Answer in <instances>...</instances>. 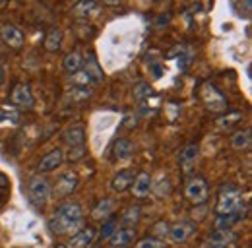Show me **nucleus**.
<instances>
[{
    "instance_id": "f257e3e1",
    "label": "nucleus",
    "mask_w": 252,
    "mask_h": 248,
    "mask_svg": "<svg viewBox=\"0 0 252 248\" xmlns=\"http://www.w3.org/2000/svg\"><path fill=\"white\" fill-rule=\"evenodd\" d=\"M84 210L76 202H64L49 219V231L53 235H74L84 227Z\"/></svg>"
},
{
    "instance_id": "f03ea898",
    "label": "nucleus",
    "mask_w": 252,
    "mask_h": 248,
    "mask_svg": "<svg viewBox=\"0 0 252 248\" xmlns=\"http://www.w3.org/2000/svg\"><path fill=\"white\" fill-rule=\"evenodd\" d=\"M243 196H241V190L233 185H223L220 190V196H218V204H216V216L223 217L229 216L233 212H237L241 206H243Z\"/></svg>"
},
{
    "instance_id": "7ed1b4c3",
    "label": "nucleus",
    "mask_w": 252,
    "mask_h": 248,
    "mask_svg": "<svg viewBox=\"0 0 252 248\" xmlns=\"http://www.w3.org/2000/svg\"><path fill=\"white\" fill-rule=\"evenodd\" d=\"M53 194V186L49 183V179H45L43 175H33L32 179L28 181V196L35 206L43 208Z\"/></svg>"
},
{
    "instance_id": "20e7f679",
    "label": "nucleus",
    "mask_w": 252,
    "mask_h": 248,
    "mask_svg": "<svg viewBox=\"0 0 252 248\" xmlns=\"http://www.w3.org/2000/svg\"><path fill=\"white\" fill-rule=\"evenodd\" d=\"M185 196L190 204L194 206H200V204H206L208 202V196H210V188H208V183L206 179L202 177H192L187 181V186H185Z\"/></svg>"
},
{
    "instance_id": "39448f33",
    "label": "nucleus",
    "mask_w": 252,
    "mask_h": 248,
    "mask_svg": "<svg viewBox=\"0 0 252 248\" xmlns=\"http://www.w3.org/2000/svg\"><path fill=\"white\" fill-rule=\"evenodd\" d=\"M196 233V225L190 221H177L173 225H169V235L167 239L175 245H185L190 237Z\"/></svg>"
},
{
    "instance_id": "423d86ee",
    "label": "nucleus",
    "mask_w": 252,
    "mask_h": 248,
    "mask_svg": "<svg viewBox=\"0 0 252 248\" xmlns=\"http://www.w3.org/2000/svg\"><path fill=\"white\" fill-rule=\"evenodd\" d=\"M97 239V229L94 225H84L78 233L70 237L68 248H90Z\"/></svg>"
},
{
    "instance_id": "0eeeda50",
    "label": "nucleus",
    "mask_w": 252,
    "mask_h": 248,
    "mask_svg": "<svg viewBox=\"0 0 252 248\" xmlns=\"http://www.w3.org/2000/svg\"><path fill=\"white\" fill-rule=\"evenodd\" d=\"M80 185V177L74 173V171H66L63 175H59L57 183H55V194L59 198H64V196H70L76 188Z\"/></svg>"
},
{
    "instance_id": "6e6552de",
    "label": "nucleus",
    "mask_w": 252,
    "mask_h": 248,
    "mask_svg": "<svg viewBox=\"0 0 252 248\" xmlns=\"http://www.w3.org/2000/svg\"><path fill=\"white\" fill-rule=\"evenodd\" d=\"M10 99L16 107L20 109H32L35 105V97L32 93V88L28 84H16L12 88V93H10Z\"/></svg>"
},
{
    "instance_id": "1a4fd4ad",
    "label": "nucleus",
    "mask_w": 252,
    "mask_h": 248,
    "mask_svg": "<svg viewBox=\"0 0 252 248\" xmlns=\"http://www.w3.org/2000/svg\"><path fill=\"white\" fill-rule=\"evenodd\" d=\"M64 161V152L61 148H55V150H51L49 154H45L41 157V161H39V175H45V173H53V171H57L61 165H63Z\"/></svg>"
},
{
    "instance_id": "9d476101",
    "label": "nucleus",
    "mask_w": 252,
    "mask_h": 248,
    "mask_svg": "<svg viewBox=\"0 0 252 248\" xmlns=\"http://www.w3.org/2000/svg\"><path fill=\"white\" fill-rule=\"evenodd\" d=\"M0 37H2V41H4L8 47H12V49H22V47H24V41H26L24 31L20 30L18 26H14V24L2 26V28H0Z\"/></svg>"
},
{
    "instance_id": "9b49d317",
    "label": "nucleus",
    "mask_w": 252,
    "mask_h": 248,
    "mask_svg": "<svg viewBox=\"0 0 252 248\" xmlns=\"http://www.w3.org/2000/svg\"><path fill=\"white\" fill-rule=\"evenodd\" d=\"M237 241V233L233 229H227V231H218L202 245V248H229L233 243Z\"/></svg>"
},
{
    "instance_id": "f8f14e48",
    "label": "nucleus",
    "mask_w": 252,
    "mask_h": 248,
    "mask_svg": "<svg viewBox=\"0 0 252 248\" xmlns=\"http://www.w3.org/2000/svg\"><path fill=\"white\" fill-rule=\"evenodd\" d=\"M134 241H136V227H119L111 235L109 245L113 248H128Z\"/></svg>"
},
{
    "instance_id": "ddd939ff",
    "label": "nucleus",
    "mask_w": 252,
    "mask_h": 248,
    "mask_svg": "<svg viewBox=\"0 0 252 248\" xmlns=\"http://www.w3.org/2000/svg\"><path fill=\"white\" fill-rule=\"evenodd\" d=\"M152 185H154L152 175L146 173V171H142V173H138V175L134 177V183L130 186V190H132V194H134L136 198H146V196L152 194Z\"/></svg>"
},
{
    "instance_id": "4468645a",
    "label": "nucleus",
    "mask_w": 252,
    "mask_h": 248,
    "mask_svg": "<svg viewBox=\"0 0 252 248\" xmlns=\"http://www.w3.org/2000/svg\"><path fill=\"white\" fill-rule=\"evenodd\" d=\"M132 155H134V144L128 138H117L113 142V157H115V161L125 163V161L132 159Z\"/></svg>"
},
{
    "instance_id": "2eb2a0df",
    "label": "nucleus",
    "mask_w": 252,
    "mask_h": 248,
    "mask_svg": "<svg viewBox=\"0 0 252 248\" xmlns=\"http://www.w3.org/2000/svg\"><path fill=\"white\" fill-rule=\"evenodd\" d=\"M134 171L132 169H123V171H119L113 179H111V190L113 192H117V194H123L126 190H130V186L134 183Z\"/></svg>"
},
{
    "instance_id": "dca6fc26",
    "label": "nucleus",
    "mask_w": 252,
    "mask_h": 248,
    "mask_svg": "<svg viewBox=\"0 0 252 248\" xmlns=\"http://www.w3.org/2000/svg\"><path fill=\"white\" fill-rule=\"evenodd\" d=\"M86 74H88V78L95 82V84H101L103 80H105V76H103V70H101V66H99V62L95 59L94 53H90L86 59H84V68H82Z\"/></svg>"
},
{
    "instance_id": "f3484780",
    "label": "nucleus",
    "mask_w": 252,
    "mask_h": 248,
    "mask_svg": "<svg viewBox=\"0 0 252 248\" xmlns=\"http://www.w3.org/2000/svg\"><path fill=\"white\" fill-rule=\"evenodd\" d=\"M115 208H117V204H115L113 198H103V200L97 202V206L92 212V217H94L95 221H105V219H109V217L113 216Z\"/></svg>"
},
{
    "instance_id": "a211bd4d",
    "label": "nucleus",
    "mask_w": 252,
    "mask_h": 248,
    "mask_svg": "<svg viewBox=\"0 0 252 248\" xmlns=\"http://www.w3.org/2000/svg\"><path fill=\"white\" fill-rule=\"evenodd\" d=\"M63 140L70 148H78V146H86V130L82 126H72L68 130H64Z\"/></svg>"
},
{
    "instance_id": "6ab92c4d",
    "label": "nucleus",
    "mask_w": 252,
    "mask_h": 248,
    "mask_svg": "<svg viewBox=\"0 0 252 248\" xmlns=\"http://www.w3.org/2000/svg\"><path fill=\"white\" fill-rule=\"evenodd\" d=\"M63 68L68 74H78V72L84 68V57H82V53H80V51L68 53L63 61Z\"/></svg>"
},
{
    "instance_id": "aec40b11",
    "label": "nucleus",
    "mask_w": 252,
    "mask_h": 248,
    "mask_svg": "<svg viewBox=\"0 0 252 248\" xmlns=\"http://www.w3.org/2000/svg\"><path fill=\"white\" fill-rule=\"evenodd\" d=\"M63 39H64L63 30H59V28L49 30L47 37H45V49H47L49 53H57V51L63 47Z\"/></svg>"
},
{
    "instance_id": "412c9836",
    "label": "nucleus",
    "mask_w": 252,
    "mask_h": 248,
    "mask_svg": "<svg viewBox=\"0 0 252 248\" xmlns=\"http://www.w3.org/2000/svg\"><path fill=\"white\" fill-rule=\"evenodd\" d=\"M196 159H198V146H196V144H189V146L181 152L179 163H181V167H183L185 171H189V169H192V165L196 163Z\"/></svg>"
},
{
    "instance_id": "4be33fe9",
    "label": "nucleus",
    "mask_w": 252,
    "mask_h": 248,
    "mask_svg": "<svg viewBox=\"0 0 252 248\" xmlns=\"http://www.w3.org/2000/svg\"><path fill=\"white\" fill-rule=\"evenodd\" d=\"M140 216H142L140 206H128L121 217V227H134L140 221Z\"/></svg>"
},
{
    "instance_id": "5701e85b",
    "label": "nucleus",
    "mask_w": 252,
    "mask_h": 248,
    "mask_svg": "<svg viewBox=\"0 0 252 248\" xmlns=\"http://www.w3.org/2000/svg\"><path fill=\"white\" fill-rule=\"evenodd\" d=\"M231 146L235 150H247L251 146V130L245 128V130H239L231 136Z\"/></svg>"
},
{
    "instance_id": "b1692460",
    "label": "nucleus",
    "mask_w": 252,
    "mask_h": 248,
    "mask_svg": "<svg viewBox=\"0 0 252 248\" xmlns=\"http://www.w3.org/2000/svg\"><path fill=\"white\" fill-rule=\"evenodd\" d=\"M152 192H154L158 198L171 196V192H173V186H171V181H169V177L161 175V177L158 179V183H154V185H152Z\"/></svg>"
},
{
    "instance_id": "393cba45",
    "label": "nucleus",
    "mask_w": 252,
    "mask_h": 248,
    "mask_svg": "<svg viewBox=\"0 0 252 248\" xmlns=\"http://www.w3.org/2000/svg\"><path fill=\"white\" fill-rule=\"evenodd\" d=\"M20 123V111L14 107H0V124H16Z\"/></svg>"
},
{
    "instance_id": "a878e982",
    "label": "nucleus",
    "mask_w": 252,
    "mask_h": 248,
    "mask_svg": "<svg viewBox=\"0 0 252 248\" xmlns=\"http://www.w3.org/2000/svg\"><path fill=\"white\" fill-rule=\"evenodd\" d=\"M117 229H119V225H117V219H115V217L105 219V221H103V227H101V233H99V239H101V241H109L111 235H113Z\"/></svg>"
},
{
    "instance_id": "bb28decb",
    "label": "nucleus",
    "mask_w": 252,
    "mask_h": 248,
    "mask_svg": "<svg viewBox=\"0 0 252 248\" xmlns=\"http://www.w3.org/2000/svg\"><path fill=\"white\" fill-rule=\"evenodd\" d=\"M97 8H99V6H97L95 2H78V4L74 6V14H76L78 18H88V16L94 14Z\"/></svg>"
},
{
    "instance_id": "cd10ccee",
    "label": "nucleus",
    "mask_w": 252,
    "mask_h": 248,
    "mask_svg": "<svg viewBox=\"0 0 252 248\" xmlns=\"http://www.w3.org/2000/svg\"><path fill=\"white\" fill-rule=\"evenodd\" d=\"M152 235H154V239H158V241H163V239L169 235V223H167L165 219L158 221V223L152 227Z\"/></svg>"
},
{
    "instance_id": "c85d7f7f",
    "label": "nucleus",
    "mask_w": 252,
    "mask_h": 248,
    "mask_svg": "<svg viewBox=\"0 0 252 248\" xmlns=\"http://www.w3.org/2000/svg\"><path fill=\"white\" fill-rule=\"evenodd\" d=\"M86 154H88L86 146H78V148H70L68 155H64V159H68L70 163H78V161H82L86 157Z\"/></svg>"
},
{
    "instance_id": "c756f323",
    "label": "nucleus",
    "mask_w": 252,
    "mask_h": 248,
    "mask_svg": "<svg viewBox=\"0 0 252 248\" xmlns=\"http://www.w3.org/2000/svg\"><path fill=\"white\" fill-rule=\"evenodd\" d=\"M152 93H154V90H152L150 84H138V86L134 88V99L144 101V99H148Z\"/></svg>"
},
{
    "instance_id": "7c9ffc66",
    "label": "nucleus",
    "mask_w": 252,
    "mask_h": 248,
    "mask_svg": "<svg viewBox=\"0 0 252 248\" xmlns=\"http://www.w3.org/2000/svg\"><path fill=\"white\" fill-rule=\"evenodd\" d=\"M134 248H165V243L154 239V237H146V239H140Z\"/></svg>"
},
{
    "instance_id": "2f4dec72",
    "label": "nucleus",
    "mask_w": 252,
    "mask_h": 248,
    "mask_svg": "<svg viewBox=\"0 0 252 248\" xmlns=\"http://www.w3.org/2000/svg\"><path fill=\"white\" fill-rule=\"evenodd\" d=\"M243 119V115L241 113H233L231 117H225V119H220L218 123H220L221 128H231L233 126V121H241Z\"/></svg>"
},
{
    "instance_id": "473e14b6",
    "label": "nucleus",
    "mask_w": 252,
    "mask_h": 248,
    "mask_svg": "<svg viewBox=\"0 0 252 248\" xmlns=\"http://www.w3.org/2000/svg\"><path fill=\"white\" fill-rule=\"evenodd\" d=\"M55 248H68V247H66V245H57Z\"/></svg>"
},
{
    "instance_id": "72a5a7b5",
    "label": "nucleus",
    "mask_w": 252,
    "mask_h": 248,
    "mask_svg": "<svg viewBox=\"0 0 252 248\" xmlns=\"http://www.w3.org/2000/svg\"><path fill=\"white\" fill-rule=\"evenodd\" d=\"M90 248H101V247H97V245H95V247H94V245H92V247H90Z\"/></svg>"
}]
</instances>
